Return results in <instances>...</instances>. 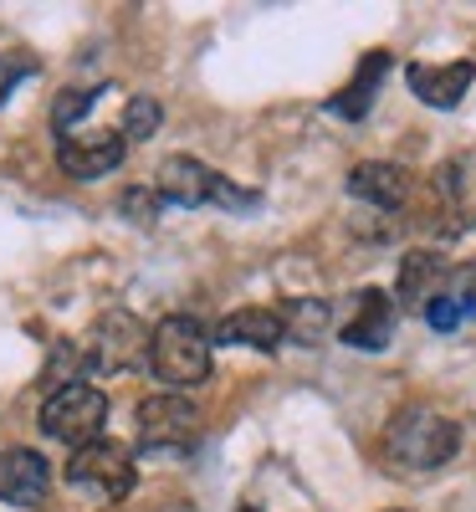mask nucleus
<instances>
[{
	"label": "nucleus",
	"instance_id": "nucleus-11",
	"mask_svg": "<svg viewBox=\"0 0 476 512\" xmlns=\"http://www.w3.org/2000/svg\"><path fill=\"white\" fill-rule=\"evenodd\" d=\"M52 487V472H47V461H41V451H6L0 456V502H11V507H36L41 497H47Z\"/></svg>",
	"mask_w": 476,
	"mask_h": 512
},
{
	"label": "nucleus",
	"instance_id": "nucleus-3",
	"mask_svg": "<svg viewBox=\"0 0 476 512\" xmlns=\"http://www.w3.org/2000/svg\"><path fill=\"white\" fill-rule=\"evenodd\" d=\"M154 175H159L154 190L164 195V205H185V210H195V205H231V210L256 205L251 190H236L226 175H215L210 164H200L190 154H169Z\"/></svg>",
	"mask_w": 476,
	"mask_h": 512
},
{
	"label": "nucleus",
	"instance_id": "nucleus-4",
	"mask_svg": "<svg viewBox=\"0 0 476 512\" xmlns=\"http://www.w3.org/2000/svg\"><path fill=\"white\" fill-rule=\"evenodd\" d=\"M103 420H108V400H103V390H93V384H62V390L47 395V405H41V415H36L41 436H52L72 451L103 441Z\"/></svg>",
	"mask_w": 476,
	"mask_h": 512
},
{
	"label": "nucleus",
	"instance_id": "nucleus-22",
	"mask_svg": "<svg viewBox=\"0 0 476 512\" xmlns=\"http://www.w3.org/2000/svg\"><path fill=\"white\" fill-rule=\"evenodd\" d=\"M241 512H262V507H241Z\"/></svg>",
	"mask_w": 476,
	"mask_h": 512
},
{
	"label": "nucleus",
	"instance_id": "nucleus-15",
	"mask_svg": "<svg viewBox=\"0 0 476 512\" xmlns=\"http://www.w3.org/2000/svg\"><path fill=\"white\" fill-rule=\"evenodd\" d=\"M384 72H389V52H369L364 67L354 72V82H349V88H343L328 108H333L338 118H364L369 103H374V93H379V82H384Z\"/></svg>",
	"mask_w": 476,
	"mask_h": 512
},
{
	"label": "nucleus",
	"instance_id": "nucleus-17",
	"mask_svg": "<svg viewBox=\"0 0 476 512\" xmlns=\"http://www.w3.org/2000/svg\"><path fill=\"white\" fill-rule=\"evenodd\" d=\"M471 313H476V297L456 287V292H441L436 303L425 308V323L436 328V333H451V328H461V323H466Z\"/></svg>",
	"mask_w": 476,
	"mask_h": 512
},
{
	"label": "nucleus",
	"instance_id": "nucleus-10",
	"mask_svg": "<svg viewBox=\"0 0 476 512\" xmlns=\"http://www.w3.org/2000/svg\"><path fill=\"white\" fill-rule=\"evenodd\" d=\"M338 338L349 349H384L395 338V297L379 292V287H364L354 297V318L338 328Z\"/></svg>",
	"mask_w": 476,
	"mask_h": 512
},
{
	"label": "nucleus",
	"instance_id": "nucleus-19",
	"mask_svg": "<svg viewBox=\"0 0 476 512\" xmlns=\"http://www.w3.org/2000/svg\"><path fill=\"white\" fill-rule=\"evenodd\" d=\"M118 216L139 221V226H154L164 216V195L159 190H123L118 195Z\"/></svg>",
	"mask_w": 476,
	"mask_h": 512
},
{
	"label": "nucleus",
	"instance_id": "nucleus-2",
	"mask_svg": "<svg viewBox=\"0 0 476 512\" xmlns=\"http://www.w3.org/2000/svg\"><path fill=\"white\" fill-rule=\"evenodd\" d=\"M210 344L215 338L190 318V313H175L154 323V354H149V369L164 379V390H195V384L210 379Z\"/></svg>",
	"mask_w": 476,
	"mask_h": 512
},
{
	"label": "nucleus",
	"instance_id": "nucleus-20",
	"mask_svg": "<svg viewBox=\"0 0 476 512\" xmlns=\"http://www.w3.org/2000/svg\"><path fill=\"white\" fill-rule=\"evenodd\" d=\"M93 103H98L93 88H67V93L57 98V108H52V123L62 128V134H77V118L93 113Z\"/></svg>",
	"mask_w": 476,
	"mask_h": 512
},
{
	"label": "nucleus",
	"instance_id": "nucleus-7",
	"mask_svg": "<svg viewBox=\"0 0 476 512\" xmlns=\"http://www.w3.org/2000/svg\"><path fill=\"white\" fill-rule=\"evenodd\" d=\"M149 354H154V328H144L134 313H123V308L103 313L93 338H88V359L98 369H144Z\"/></svg>",
	"mask_w": 476,
	"mask_h": 512
},
{
	"label": "nucleus",
	"instance_id": "nucleus-1",
	"mask_svg": "<svg viewBox=\"0 0 476 512\" xmlns=\"http://www.w3.org/2000/svg\"><path fill=\"white\" fill-rule=\"evenodd\" d=\"M456 451H461V425L446 420L441 410H400L384 431V461L405 477L441 472Z\"/></svg>",
	"mask_w": 476,
	"mask_h": 512
},
{
	"label": "nucleus",
	"instance_id": "nucleus-9",
	"mask_svg": "<svg viewBox=\"0 0 476 512\" xmlns=\"http://www.w3.org/2000/svg\"><path fill=\"white\" fill-rule=\"evenodd\" d=\"M405 82L425 108H456L466 98V88L476 82V67L471 62H441V67L436 62H410Z\"/></svg>",
	"mask_w": 476,
	"mask_h": 512
},
{
	"label": "nucleus",
	"instance_id": "nucleus-16",
	"mask_svg": "<svg viewBox=\"0 0 476 512\" xmlns=\"http://www.w3.org/2000/svg\"><path fill=\"white\" fill-rule=\"evenodd\" d=\"M282 318H287V338H297V344H323L333 328V308L323 297H297V303H287Z\"/></svg>",
	"mask_w": 476,
	"mask_h": 512
},
{
	"label": "nucleus",
	"instance_id": "nucleus-12",
	"mask_svg": "<svg viewBox=\"0 0 476 512\" xmlns=\"http://www.w3.org/2000/svg\"><path fill=\"white\" fill-rule=\"evenodd\" d=\"M349 195L379 205V210H400L410 200V169L405 164H389V159H364L354 164L349 175Z\"/></svg>",
	"mask_w": 476,
	"mask_h": 512
},
{
	"label": "nucleus",
	"instance_id": "nucleus-14",
	"mask_svg": "<svg viewBox=\"0 0 476 512\" xmlns=\"http://www.w3.org/2000/svg\"><path fill=\"white\" fill-rule=\"evenodd\" d=\"M451 277V267L441 262L436 251H410L405 262H400V297L405 303H436L441 297V282Z\"/></svg>",
	"mask_w": 476,
	"mask_h": 512
},
{
	"label": "nucleus",
	"instance_id": "nucleus-21",
	"mask_svg": "<svg viewBox=\"0 0 476 512\" xmlns=\"http://www.w3.org/2000/svg\"><path fill=\"white\" fill-rule=\"evenodd\" d=\"M21 77H31V62H21V57H0V103L16 93V82H21Z\"/></svg>",
	"mask_w": 476,
	"mask_h": 512
},
{
	"label": "nucleus",
	"instance_id": "nucleus-6",
	"mask_svg": "<svg viewBox=\"0 0 476 512\" xmlns=\"http://www.w3.org/2000/svg\"><path fill=\"white\" fill-rule=\"evenodd\" d=\"M200 436V410L175 395V390H159L139 405V446L154 456H185Z\"/></svg>",
	"mask_w": 476,
	"mask_h": 512
},
{
	"label": "nucleus",
	"instance_id": "nucleus-18",
	"mask_svg": "<svg viewBox=\"0 0 476 512\" xmlns=\"http://www.w3.org/2000/svg\"><path fill=\"white\" fill-rule=\"evenodd\" d=\"M159 123H164V108H159L149 93L128 98V108H123V134H128V139H154Z\"/></svg>",
	"mask_w": 476,
	"mask_h": 512
},
{
	"label": "nucleus",
	"instance_id": "nucleus-8",
	"mask_svg": "<svg viewBox=\"0 0 476 512\" xmlns=\"http://www.w3.org/2000/svg\"><path fill=\"white\" fill-rule=\"evenodd\" d=\"M123 154H128V144H123V134H113V128H77V134H62V144H57V164L72 180L113 175V169L123 164Z\"/></svg>",
	"mask_w": 476,
	"mask_h": 512
},
{
	"label": "nucleus",
	"instance_id": "nucleus-13",
	"mask_svg": "<svg viewBox=\"0 0 476 512\" xmlns=\"http://www.w3.org/2000/svg\"><path fill=\"white\" fill-rule=\"evenodd\" d=\"M287 338V318L272 313V308H241L231 318H221V328H215V344H246V349H282Z\"/></svg>",
	"mask_w": 476,
	"mask_h": 512
},
{
	"label": "nucleus",
	"instance_id": "nucleus-5",
	"mask_svg": "<svg viewBox=\"0 0 476 512\" xmlns=\"http://www.w3.org/2000/svg\"><path fill=\"white\" fill-rule=\"evenodd\" d=\"M134 482H139V466H134V451L123 441H93V446L72 451V461H67V487L108 497V502L128 497Z\"/></svg>",
	"mask_w": 476,
	"mask_h": 512
}]
</instances>
